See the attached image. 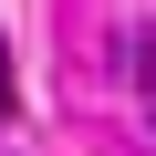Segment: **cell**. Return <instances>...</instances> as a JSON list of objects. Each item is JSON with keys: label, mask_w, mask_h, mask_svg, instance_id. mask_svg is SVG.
<instances>
[{"label": "cell", "mask_w": 156, "mask_h": 156, "mask_svg": "<svg viewBox=\"0 0 156 156\" xmlns=\"http://www.w3.org/2000/svg\"><path fill=\"white\" fill-rule=\"evenodd\" d=\"M21 115V83H11V42H0V125Z\"/></svg>", "instance_id": "obj_2"}, {"label": "cell", "mask_w": 156, "mask_h": 156, "mask_svg": "<svg viewBox=\"0 0 156 156\" xmlns=\"http://www.w3.org/2000/svg\"><path fill=\"white\" fill-rule=\"evenodd\" d=\"M135 104H146V125H156V31H135Z\"/></svg>", "instance_id": "obj_1"}]
</instances>
